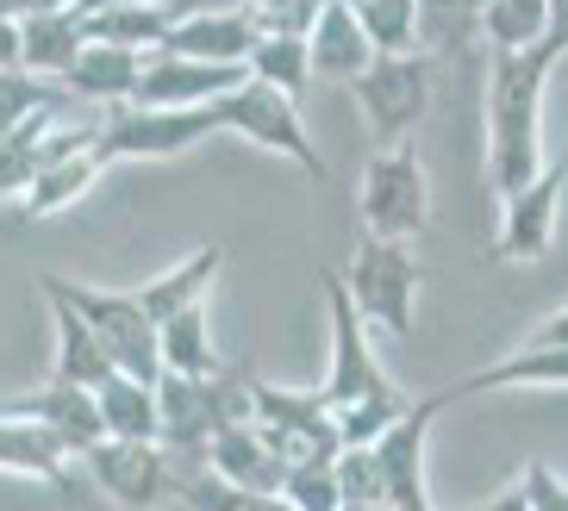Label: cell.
Segmentation results:
<instances>
[{
  "mask_svg": "<svg viewBox=\"0 0 568 511\" xmlns=\"http://www.w3.org/2000/svg\"><path fill=\"white\" fill-rule=\"evenodd\" d=\"M251 69L244 63H201V57H182V50H144V69H138V106H201V100L232 94Z\"/></svg>",
  "mask_w": 568,
  "mask_h": 511,
  "instance_id": "cell-16",
  "label": "cell"
},
{
  "mask_svg": "<svg viewBox=\"0 0 568 511\" xmlns=\"http://www.w3.org/2000/svg\"><path fill=\"white\" fill-rule=\"evenodd\" d=\"M138 69H144V50H125V44H82V57L69 63L63 75V94L69 100H88V106H125L138 94Z\"/></svg>",
  "mask_w": 568,
  "mask_h": 511,
  "instance_id": "cell-21",
  "label": "cell"
},
{
  "mask_svg": "<svg viewBox=\"0 0 568 511\" xmlns=\"http://www.w3.org/2000/svg\"><path fill=\"white\" fill-rule=\"evenodd\" d=\"M562 63L556 44H525V50H494L487 63V187L494 194H518L537 168L550 163L544 150V94Z\"/></svg>",
  "mask_w": 568,
  "mask_h": 511,
  "instance_id": "cell-1",
  "label": "cell"
},
{
  "mask_svg": "<svg viewBox=\"0 0 568 511\" xmlns=\"http://www.w3.org/2000/svg\"><path fill=\"white\" fill-rule=\"evenodd\" d=\"M425 511H437V505H425Z\"/></svg>",
  "mask_w": 568,
  "mask_h": 511,
  "instance_id": "cell-49",
  "label": "cell"
},
{
  "mask_svg": "<svg viewBox=\"0 0 568 511\" xmlns=\"http://www.w3.org/2000/svg\"><path fill=\"white\" fill-rule=\"evenodd\" d=\"M51 287L94 325L113 368H125L138 380H163V344H156V325L144 318V306L132 299V287L119 294V287H88V280H69V275H51Z\"/></svg>",
  "mask_w": 568,
  "mask_h": 511,
  "instance_id": "cell-9",
  "label": "cell"
},
{
  "mask_svg": "<svg viewBox=\"0 0 568 511\" xmlns=\"http://www.w3.org/2000/svg\"><path fill=\"white\" fill-rule=\"evenodd\" d=\"M88 32L82 13H26L19 19V69H32L44 82H63L69 63L82 57Z\"/></svg>",
  "mask_w": 568,
  "mask_h": 511,
  "instance_id": "cell-25",
  "label": "cell"
},
{
  "mask_svg": "<svg viewBox=\"0 0 568 511\" xmlns=\"http://www.w3.org/2000/svg\"><path fill=\"white\" fill-rule=\"evenodd\" d=\"M318 287H325V330H332V362H325V380H318V394L325 406H351V399L375 394L387 387L382 362H375V349H368V318L351 306V287L337 268H318Z\"/></svg>",
  "mask_w": 568,
  "mask_h": 511,
  "instance_id": "cell-13",
  "label": "cell"
},
{
  "mask_svg": "<svg viewBox=\"0 0 568 511\" xmlns=\"http://www.w3.org/2000/svg\"><path fill=\"white\" fill-rule=\"evenodd\" d=\"M287 499H294V511H337V474L332 462H301V468H287Z\"/></svg>",
  "mask_w": 568,
  "mask_h": 511,
  "instance_id": "cell-37",
  "label": "cell"
},
{
  "mask_svg": "<svg viewBox=\"0 0 568 511\" xmlns=\"http://www.w3.org/2000/svg\"><path fill=\"white\" fill-rule=\"evenodd\" d=\"M38 294H44V306H51V375L75 380V387H101V380L113 375V356H106V344L94 337V325L57 294L51 275H38Z\"/></svg>",
  "mask_w": 568,
  "mask_h": 511,
  "instance_id": "cell-18",
  "label": "cell"
},
{
  "mask_svg": "<svg viewBox=\"0 0 568 511\" xmlns=\"http://www.w3.org/2000/svg\"><path fill=\"white\" fill-rule=\"evenodd\" d=\"M201 462L213 468L219 480H232V487H251V493H282V487H287L282 449L268 443L263 430H256V418H237V425H225L213 443L201 449Z\"/></svg>",
  "mask_w": 568,
  "mask_h": 511,
  "instance_id": "cell-17",
  "label": "cell"
},
{
  "mask_svg": "<svg viewBox=\"0 0 568 511\" xmlns=\"http://www.w3.org/2000/svg\"><path fill=\"white\" fill-rule=\"evenodd\" d=\"M306 57H313V82L351 88L356 75L375 63V44H368L356 7H344V0H325V13H318L313 32H306Z\"/></svg>",
  "mask_w": 568,
  "mask_h": 511,
  "instance_id": "cell-19",
  "label": "cell"
},
{
  "mask_svg": "<svg viewBox=\"0 0 568 511\" xmlns=\"http://www.w3.org/2000/svg\"><path fill=\"white\" fill-rule=\"evenodd\" d=\"M206 137H225L213 100H201V106H138V100H125V106L101 113L106 163H169V156L201 150Z\"/></svg>",
  "mask_w": 568,
  "mask_h": 511,
  "instance_id": "cell-2",
  "label": "cell"
},
{
  "mask_svg": "<svg viewBox=\"0 0 568 511\" xmlns=\"http://www.w3.org/2000/svg\"><path fill=\"white\" fill-rule=\"evenodd\" d=\"M406 387H375V394H363V399H351V406H337V449H351V443H375L394 418L406 412Z\"/></svg>",
  "mask_w": 568,
  "mask_h": 511,
  "instance_id": "cell-32",
  "label": "cell"
},
{
  "mask_svg": "<svg viewBox=\"0 0 568 511\" xmlns=\"http://www.w3.org/2000/svg\"><path fill=\"white\" fill-rule=\"evenodd\" d=\"M456 406L450 387H437L425 399H406V412L375 437V462H382V487H387V505L400 511H425L437 505L432 499V480H425V443H432V425Z\"/></svg>",
  "mask_w": 568,
  "mask_h": 511,
  "instance_id": "cell-12",
  "label": "cell"
},
{
  "mask_svg": "<svg viewBox=\"0 0 568 511\" xmlns=\"http://www.w3.org/2000/svg\"><path fill=\"white\" fill-rule=\"evenodd\" d=\"M175 7V19H187V13H232V7H251V0H169Z\"/></svg>",
  "mask_w": 568,
  "mask_h": 511,
  "instance_id": "cell-41",
  "label": "cell"
},
{
  "mask_svg": "<svg viewBox=\"0 0 568 511\" xmlns=\"http://www.w3.org/2000/svg\"><path fill=\"white\" fill-rule=\"evenodd\" d=\"M0 19H19V0H0Z\"/></svg>",
  "mask_w": 568,
  "mask_h": 511,
  "instance_id": "cell-47",
  "label": "cell"
},
{
  "mask_svg": "<svg viewBox=\"0 0 568 511\" xmlns=\"http://www.w3.org/2000/svg\"><path fill=\"white\" fill-rule=\"evenodd\" d=\"M219 275H225V244H201V249H187L182 263H169L163 275H151L144 287H132V299L144 306L151 325H163V318H175L182 306H201L219 287Z\"/></svg>",
  "mask_w": 568,
  "mask_h": 511,
  "instance_id": "cell-20",
  "label": "cell"
},
{
  "mask_svg": "<svg viewBox=\"0 0 568 511\" xmlns=\"http://www.w3.org/2000/svg\"><path fill=\"white\" fill-rule=\"evenodd\" d=\"M156 344H163V375H219V349H213V325H206V299L201 306H182L175 318H163L156 325Z\"/></svg>",
  "mask_w": 568,
  "mask_h": 511,
  "instance_id": "cell-28",
  "label": "cell"
},
{
  "mask_svg": "<svg viewBox=\"0 0 568 511\" xmlns=\"http://www.w3.org/2000/svg\"><path fill=\"white\" fill-rule=\"evenodd\" d=\"M175 25V7L169 0H119L101 13H82L88 44H125V50H156Z\"/></svg>",
  "mask_w": 568,
  "mask_h": 511,
  "instance_id": "cell-26",
  "label": "cell"
},
{
  "mask_svg": "<svg viewBox=\"0 0 568 511\" xmlns=\"http://www.w3.org/2000/svg\"><path fill=\"white\" fill-rule=\"evenodd\" d=\"M0 406H7V399H0Z\"/></svg>",
  "mask_w": 568,
  "mask_h": 511,
  "instance_id": "cell-50",
  "label": "cell"
},
{
  "mask_svg": "<svg viewBox=\"0 0 568 511\" xmlns=\"http://www.w3.org/2000/svg\"><path fill=\"white\" fill-rule=\"evenodd\" d=\"M175 499L187 511H294L287 493H251V487H232L219 480L213 468H194V456H175Z\"/></svg>",
  "mask_w": 568,
  "mask_h": 511,
  "instance_id": "cell-27",
  "label": "cell"
},
{
  "mask_svg": "<svg viewBox=\"0 0 568 511\" xmlns=\"http://www.w3.org/2000/svg\"><path fill=\"white\" fill-rule=\"evenodd\" d=\"M156 412H163V449L175 456H201L225 425L251 418V375L219 368V375H163L156 380Z\"/></svg>",
  "mask_w": 568,
  "mask_h": 511,
  "instance_id": "cell-3",
  "label": "cell"
},
{
  "mask_svg": "<svg viewBox=\"0 0 568 511\" xmlns=\"http://www.w3.org/2000/svg\"><path fill=\"white\" fill-rule=\"evenodd\" d=\"M219 132L225 137H244V144L268 150V156H282V163H294L301 175H313V182H325V156H318L313 132H306V119H301V100H287L275 94V88L263 82H244L232 88V94H219Z\"/></svg>",
  "mask_w": 568,
  "mask_h": 511,
  "instance_id": "cell-5",
  "label": "cell"
},
{
  "mask_svg": "<svg viewBox=\"0 0 568 511\" xmlns=\"http://www.w3.org/2000/svg\"><path fill=\"white\" fill-rule=\"evenodd\" d=\"M251 44H256L251 13L232 7V13H187V19H175L156 50H182V57H201V63H244Z\"/></svg>",
  "mask_w": 568,
  "mask_h": 511,
  "instance_id": "cell-22",
  "label": "cell"
},
{
  "mask_svg": "<svg viewBox=\"0 0 568 511\" xmlns=\"http://www.w3.org/2000/svg\"><path fill=\"white\" fill-rule=\"evenodd\" d=\"M544 44H556L568 57V0H550V25H544Z\"/></svg>",
  "mask_w": 568,
  "mask_h": 511,
  "instance_id": "cell-40",
  "label": "cell"
},
{
  "mask_svg": "<svg viewBox=\"0 0 568 511\" xmlns=\"http://www.w3.org/2000/svg\"><path fill=\"white\" fill-rule=\"evenodd\" d=\"M337 511H400V505H387V499H337Z\"/></svg>",
  "mask_w": 568,
  "mask_h": 511,
  "instance_id": "cell-45",
  "label": "cell"
},
{
  "mask_svg": "<svg viewBox=\"0 0 568 511\" xmlns=\"http://www.w3.org/2000/svg\"><path fill=\"white\" fill-rule=\"evenodd\" d=\"M63 94V82H44V75H32V69H0V137L19 132L26 119L51 113Z\"/></svg>",
  "mask_w": 568,
  "mask_h": 511,
  "instance_id": "cell-33",
  "label": "cell"
},
{
  "mask_svg": "<svg viewBox=\"0 0 568 511\" xmlns=\"http://www.w3.org/2000/svg\"><path fill=\"white\" fill-rule=\"evenodd\" d=\"M544 25H550V0H487L481 7V38L494 50L544 44Z\"/></svg>",
  "mask_w": 568,
  "mask_h": 511,
  "instance_id": "cell-31",
  "label": "cell"
},
{
  "mask_svg": "<svg viewBox=\"0 0 568 511\" xmlns=\"http://www.w3.org/2000/svg\"><path fill=\"white\" fill-rule=\"evenodd\" d=\"M26 13H75V0H19V19Z\"/></svg>",
  "mask_w": 568,
  "mask_h": 511,
  "instance_id": "cell-44",
  "label": "cell"
},
{
  "mask_svg": "<svg viewBox=\"0 0 568 511\" xmlns=\"http://www.w3.org/2000/svg\"><path fill=\"white\" fill-rule=\"evenodd\" d=\"M518 487H525V499H531V511H568V480L556 474L550 462H525V474H518Z\"/></svg>",
  "mask_w": 568,
  "mask_h": 511,
  "instance_id": "cell-38",
  "label": "cell"
},
{
  "mask_svg": "<svg viewBox=\"0 0 568 511\" xmlns=\"http://www.w3.org/2000/svg\"><path fill=\"white\" fill-rule=\"evenodd\" d=\"M375 57H400V50H418V0H363L356 7Z\"/></svg>",
  "mask_w": 568,
  "mask_h": 511,
  "instance_id": "cell-34",
  "label": "cell"
},
{
  "mask_svg": "<svg viewBox=\"0 0 568 511\" xmlns=\"http://www.w3.org/2000/svg\"><path fill=\"white\" fill-rule=\"evenodd\" d=\"M101 399V430L106 437H125V443H163V412H156V380H138L125 368L94 387Z\"/></svg>",
  "mask_w": 568,
  "mask_h": 511,
  "instance_id": "cell-23",
  "label": "cell"
},
{
  "mask_svg": "<svg viewBox=\"0 0 568 511\" xmlns=\"http://www.w3.org/2000/svg\"><path fill=\"white\" fill-rule=\"evenodd\" d=\"M418 256L400 237H363L344 268V287H351V306L368 318V330H387V337H413L418 325Z\"/></svg>",
  "mask_w": 568,
  "mask_h": 511,
  "instance_id": "cell-4",
  "label": "cell"
},
{
  "mask_svg": "<svg viewBox=\"0 0 568 511\" xmlns=\"http://www.w3.org/2000/svg\"><path fill=\"white\" fill-rule=\"evenodd\" d=\"M562 194H568V163H544L518 194H506L500 200V232H494V256H500V263H518V268L544 263L550 244H556Z\"/></svg>",
  "mask_w": 568,
  "mask_h": 511,
  "instance_id": "cell-14",
  "label": "cell"
},
{
  "mask_svg": "<svg viewBox=\"0 0 568 511\" xmlns=\"http://www.w3.org/2000/svg\"><path fill=\"white\" fill-rule=\"evenodd\" d=\"M251 418L268 443L282 449L287 468L301 462H337V412L318 387H275L251 375Z\"/></svg>",
  "mask_w": 568,
  "mask_h": 511,
  "instance_id": "cell-8",
  "label": "cell"
},
{
  "mask_svg": "<svg viewBox=\"0 0 568 511\" xmlns=\"http://www.w3.org/2000/svg\"><path fill=\"white\" fill-rule=\"evenodd\" d=\"M244 13H251L256 38H306L313 19L325 13V0H251Z\"/></svg>",
  "mask_w": 568,
  "mask_h": 511,
  "instance_id": "cell-36",
  "label": "cell"
},
{
  "mask_svg": "<svg viewBox=\"0 0 568 511\" xmlns=\"http://www.w3.org/2000/svg\"><path fill=\"white\" fill-rule=\"evenodd\" d=\"M51 125H57V106H51V113H38V119H26L19 132L0 137V200H19L26 187H32V175L44 168Z\"/></svg>",
  "mask_w": 568,
  "mask_h": 511,
  "instance_id": "cell-30",
  "label": "cell"
},
{
  "mask_svg": "<svg viewBox=\"0 0 568 511\" xmlns=\"http://www.w3.org/2000/svg\"><path fill=\"white\" fill-rule=\"evenodd\" d=\"M75 462H82V474L125 511H163L169 499H175V449H163V443L101 437V443L82 449Z\"/></svg>",
  "mask_w": 568,
  "mask_h": 511,
  "instance_id": "cell-11",
  "label": "cell"
},
{
  "mask_svg": "<svg viewBox=\"0 0 568 511\" xmlns=\"http://www.w3.org/2000/svg\"><path fill=\"white\" fill-rule=\"evenodd\" d=\"M0 69H19V19H0Z\"/></svg>",
  "mask_w": 568,
  "mask_h": 511,
  "instance_id": "cell-42",
  "label": "cell"
},
{
  "mask_svg": "<svg viewBox=\"0 0 568 511\" xmlns=\"http://www.w3.org/2000/svg\"><path fill=\"white\" fill-rule=\"evenodd\" d=\"M101 7H119V0H75V13H101Z\"/></svg>",
  "mask_w": 568,
  "mask_h": 511,
  "instance_id": "cell-46",
  "label": "cell"
},
{
  "mask_svg": "<svg viewBox=\"0 0 568 511\" xmlns=\"http://www.w3.org/2000/svg\"><path fill=\"white\" fill-rule=\"evenodd\" d=\"M106 156H101V119L88 125H51V144H44V168L32 175V187L19 194V213L26 218H51L82 206L106 175Z\"/></svg>",
  "mask_w": 568,
  "mask_h": 511,
  "instance_id": "cell-10",
  "label": "cell"
},
{
  "mask_svg": "<svg viewBox=\"0 0 568 511\" xmlns=\"http://www.w3.org/2000/svg\"><path fill=\"white\" fill-rule=\"evenodd\" d=\"M244 69H251V82L275 88V94L301 100L306 88H313V57H306V38H256L251 57H244Z\"/></svg>",
  "mask_w": 568,
  "mask_h": 511,
  "instance_id": "cell-29",
  "label": "cell"
},
{
  "mask_svg": "<svg viewBox=\"0 0 568 511\" xmlns=\"http://www.w3.org/2000/svg\"><path fill=\"white\" fill-rule=\"evenodd\" d=\"M351 94H356V113H363L375 150L400 144V137H413V125L425 119V106H432V57H425V50L375 57V63L351 82Z\"/></svg>",
  "mask_w": 568,
  "mask_h": 511,
  "instance_id": "cell-7",
  "label": "cell"
},
{
  "mask_svg": "<svg viewBox=\"0 0 568 511\" xmlns=\"http://www.w3.org/2000/svg\"><path fill=\"white\" fill-rule=\"evenodd\" d=\"M26 412L32 418H44V425L57 430V437H63L69 449H75V456H82V449H94L106 437L101 430V399H94V387H75V380H44V387H38V394H26Z\"/></svg>",
  "mask_w": 568,
  "mask_h": 511,
  "instance_id": "cell-24",
  "label": "cell"
},
{
  "mask_svg": "<svg viewBox=\"0 0 568 511\" xmlns=\"http://www.w3.org/2000/svg\"><path fill=\"white\" fill-rule=\"evenodd\" d=\"M518 344H537V349H568V306H556L544 325H531Z\"/></svg>",
  "mask_w": 568,
  "mask_h": 511,
  "instance_id": "cell-39",
  "label": "cell"
},
{
  "mask_svg": "<svg viewBox=\"0 0 568 511\" xmlns=\"http://www.w3.org/2000/svg\"><path fill=\"white\" fill-rule=\"evenodd\" d=\"M475 511H531V499H525V487H506L500 499H487V505H475Z\"/></svg>",
  "mask_w": 568,
  "mask_h": 511,
  "instance_id": "cell-43",
  "label": "cell"
},
{
  "mask_svg": "<svg viewBox=\"0 0 568 511\" xmlns=\"http://www.w3.org/2000/svg\"><path fill=\"white\" fill-rule=\"evenodd\" d=\"M75 449L57 437L44 418H32L26 412V394L19 399H7L0 406V474H19V480H38V487H51V493H63V499H75Z\"/></svg>",
  "mask_w": 568,
  "mask_h": 511,
  "instance_id": "cell-15",
  "label": "cell"
},
{
  "mask_svg": "<svg viewBox=\"0 0 568 511\" xmlns=\"http://www.w3.org/2000/svg\"><path fill=\"white\" fill-rule=\"evenodd\" d=\"M487 0H418V50L425 44H463L481 32Z\"/></svg>",
  "mask_w": 568,
  "mask_h": 511,
  "instance_id": "cell-35",
  "label": "cell"
},
{
  "mask_svg": "<svg viewBox=\"0 0 568 511\" xmlns=\"http://www.w3.org/2000/svg\"><path fill=\"white\" fill-rule=\"evenodd\" d=\"M356 213H363L368 237H400V244H413V237L432 225V182H425V163H418V150L406 144V137L375 150L363 163Z\"/></svg>",
  "mask_w": 568,
  "mask_h": 511,
  "instance_id": "cell-6",
  "label": "cell"
},
{
  "mask_svg": "<svg viewBox=\"0 0 568 511\" xmlns=\"http://www.w3.org/2000/svg\"><path fill=\"white\" fill-rule=\"evenodd\" d=\"M344 7H363V0H344Z\"/></svg>",
  "mask_w": 568,
  "mask_h": 511,
  "instance_id": "cell-48",
  "label": "cell"
}]
</instances>
